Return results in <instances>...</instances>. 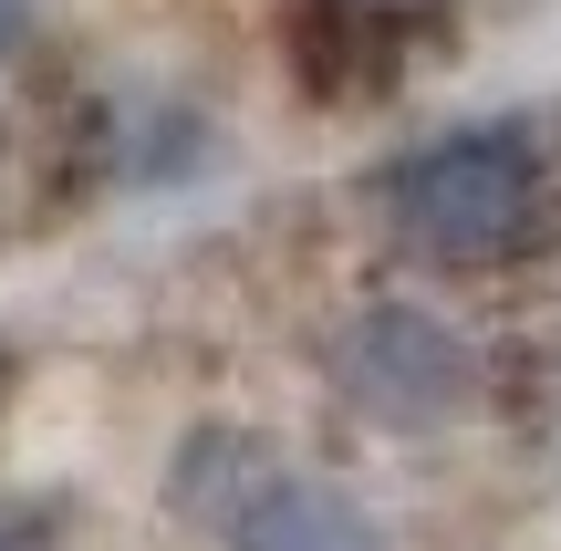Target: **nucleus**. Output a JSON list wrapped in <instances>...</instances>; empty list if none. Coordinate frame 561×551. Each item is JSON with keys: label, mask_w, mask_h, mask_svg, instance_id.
<instances>
[{"label": "nucleus", "mask_w": 561, "mask_h": 551, "mask_svg": "<svg viewBox=\"0 0 561 551\" xmlns=\"http://www.w3.org/2000/svg\"><path fill=\"white\" fill-rule=\"evenodd\" d=\"M343 21H405V11H426V0H333Z\"/></svg>", "instance_id": "4"}, {"label": "nucleus", "mask_w": 561, "mask_h": 551, "mask_svg": "<svg viewBox=\"0 0 561 551\" xmlns=\"http://www.w3.org/2000/svg\"><path fill=\"white\" fill-rule=\"evenodd\" d=\"M333 386L375 427H447L479 406V344L426 302H375L333 333Z\"/></svg>", "instance_id": "2"}, {"label": "nucleus", "mask_w": 561, "mask_h": 551, "mask_svg": "<svg viewBox=\"0 0 561 551\" xmlns=\"http://www.w3.org/2000/svg\"><path fill=\"white\" fill-rule=\"evenodd\" d=\"M375 198H385V229H396L416 261L489 271V261H510V250H530L551 177H541L530 125H447V136L405 146V157L385 167Z\"/></svg>", "instance_id": "1"}, {"label": "nucleus", "mask_w": 561, "mask_h": 551, "mask_svg": "<svg viewBox=\"0 0 561 551\" xmlns=\"http://www.w3.org/2000/svg\"><path fill=\"white\" fill-rule=\"evenodd\" d=\"M0 551H11V541H0Z\"/></svg>", "instance_id": "6"}, {"label": "nucleus", "mask_w": 561, "mask_h": 551, "mask_svg": "<svg viewBox=\"0 0 561 551\" xmlns=\"http://www.w3.org/2000/svg\"><path fill=\"white\" fill-rule=\"evenodd\" d=\"M21 32H32V0H0V62L21 53Z\"/></svg>", "instance_id": "5"}, {"label": "nucleus", "mask_w": 561, "mask_h": 551, "mask_svg": "<svg viewBox=\"0 0 561 551\" xmlns=\"http://www.w3.org/2000/svg\"><path fill=\"white\" fill-rule=\"evenodd\" d=\"M219 541L229 551H375V520L354 490H333L312 469H261L219 510Z\"/></svg>", "instance_id": "3"}]
</instances>
